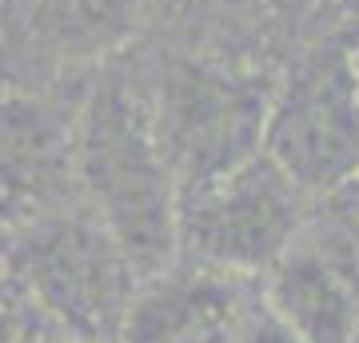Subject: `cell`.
I'll return each mask as SVG.
<instances>
[{"instance_id":"1","label":"cell","mask_w":359,"mask_h":343,"mask_svg":"<svg viewBox=\"0 0 359 343\" xmlns=\"http://www.w3.org/2000/svg\"><path fill=\"white\" fill-rule=\"evenodd\" d=\"M76 184L84 188L96 224L152 276L176 255L180 191L156 144L148 104L120 76L92 84L76 116Z\"/></svg>"},{"instance_id":"2","label":"cell","mask_w":359,"mask_h":343,"mask_svg":"<svg viewBox=\"0 0 359 343\" xmlns=\"http://www.w3.org/2000/svg\"><path fill=\"white\" fill-rule=\"evenodd\" d=\"M271 92L276 76L252 64L212 56H176L164 64L148 116L180 196L204 188L264 148Z\"/></svg>"},{"instance_id":"3","label":"cell","mask_w":359,"mask_h":343,"mask_svg":"<svg viewBox=\"0 0 359 343\" xmlns=\"http://www.w3.org/2000/svg\"><path fill=\"white\" fill-rule=\"evenodd\" d=\"M259 152L308 196H332L359 176L355 52L327 44L276 80Z\"/></svg>"},{"instance_id":"4","label":"cell","mask_w":359,"mask_h":343,"mask_svg":"<svg viewBox=\"0 0 359 343\" xmlns=\"http://www.w3.org/2000/svg\"><path fill=\"white\" fill-rule=\"evenodd\" d=\"M308 200L295 180L256 152L240 168L180 196L176 243L192 252L196 264L256 276L308 228Z\"/></svg>"},{"instance_id":"5","label":"cell","mask_w":359,"mask_h":343,"mask_svg":"<svg viewBox=\"0 0 359 343\" xmlns=\"http://www.w3.org/2000/svg\"><path fill=\"white\" fill-rule=\"evenodd\" d=\"M20 267L40 300L80 335H116L136 267L100 224L44 220L20 248Z\"/></svg>"},{"instance_id":"6","label":"cell","mask_w":359,"mask_h":343,"mask_svg":"<svg viewBox=\"0 0 359 343\" xmlns=\"http://www.w3.org/2000/svg\"><path fill=\"white\" fill-rule=\"evenodd\" d=\"M256 304L236 271L224 267H160L128 295L120 343H236Z\"/></svg>"},{"instance_id":"7","label":"cell","mask_w":359,"mask_h":343,"mask_svg":"<svg viewBox=\"0 0 359 343\" xmlns=\"http://www.w3.org/2000/svg\"><path fill=\"white\" fill-rule=\"evenodd\" d=\"M76 184V116L44 96L13 92L0 100V208L40 216Z\"/></svg>"},{"instance_id":"8","label":"cell","mask_w":359,"mask_h":343,"mask_svg":"<svg viewBox=\"0 0 359 343\" xmlns=\"http://www.w3.org/2000/svg\"><path fill=\"white\" fill-rule=\"evenodd\" d=\"M268 271V311L299 343H355L359 271L323 236L299 231Z\"/></svg>"},{"instance_id":"9","label":"cell","mask_w":359,"mask_h":343,"mask_svg":"<svg viewBox=\"0 0 359 343\" xmlns=\"http://www.w3.org/2000/svg\"><path fill=\"white\" fill-rule=\"evenodd\" d=\"M148 0H8L16 32L52 60H100L140 28Z\"/></svg>"},{"instance_id":"10","label":"cell","mask_w":359,"mask_h":343,"mask_svg":"<svg viewBox=\"0 0 359 343\" xmlns=\"http://www.w3.org/2000/svg\"><path fill=\"white\" fill-rule=\"evenodd\" d=\"M332 203H335V216L320 236L359 271V176L347 180L344 188H335Z\"/></svg>"},{"instance_id":"11","label":"cell","mask_w":359,"mask_h":343,"mask_svg":"<svg viewBox=\"0 0 359 343\" xmlns=\"http://www.w3.org/2000/svg\"><path fill=\"white\" fill-rule=\"evenodd\" d=\"M236 343H299V339L283 328L280 319L271 316L268 307H264V311H252L248 328L240 331V339H236Z\"/></svg>"},{"instance_id":"12","label":"cell","mask_w":359,"mask_h":343,"mask_svg":"<svg viewBox=\"0 0 359 343\" xmlns=\"http://www.w3.org/2000/svg\"><path fill=\"white\" fill-rule=\"evenodd\" d=\"M351 52H355V64H359V44H355V48H351Z\"/></svg>"},{"instance_id":"13","label":"cell","mask_w":359,"mask_h":343,"mask_svg":"<svg viewBox=\"0 0 359 343\" xmlns=\"http://www.w3.org/2000/svg\"><path fill=\"white\" fill-rule=\"evenodd\" d=\"M80 343H84V339H80Z\"/></svg>"}]
</instances>
